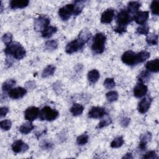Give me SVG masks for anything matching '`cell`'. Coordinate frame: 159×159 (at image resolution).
I'll return each mask as SVG.
<instances>
[{
    "mask_svg": "<svg viewBox=\"0 0 159 159\" xmlns=\"http://www.w3.org/2000/svg\"><path fill=\"white\" fill-rule=\"evenodd\" d=\"M4 53L6 55L12 56L16 60H20L25 56L26 51L19 43L14 42L6 46Z\"/></svg>",
    "mask_w": 159,
    "mask_h": 159,
    "instance_id": "6da1fadb",
    "label": "cell"
},
{
    "mask_svg": "<svg viewBox=\"0 0 159 159\" xmlns=\"http://www.w3.org/2000/svg\"><path fill=\"white\" fill-rule=\"evenodd\" d=\"M106 37L103 33L99 32L96 34L93 38V41L91 46L92 50L96 53H102L105 49V44Z\"/></svg>",
    "mask_w": 159,
    "mask_h": 159,
    "instance_id": "7a4b0ae2",
    "label": "cell"
},
{
    "mask_svg": "<svg viewBox=\"0 0 159 159\" xmlns=\"http://www.w3.org/2000/svg\"><path fill=\"white\" fill-rule=\"evenodd\" d=\"M58 112L51 108L49 106L43 107L39 114V118L41 120H45L47 121H52L55 120L58 117Z\"/></svg>",
    "mask_w": 159,
    "mask_h": 159,
    "instance_id": "3957f363",
    "label": "cell"
},
{
    "mask_svg": "<svg viewBox=\"0 0 159 159\" xmlns=\"http://www.w3.org/2000/svg\"><path fill=\"white\" fill-rule=\"evenodd\" d=\"M121 59L124 63L129 66H132L139 63L138 53H135L130 50L124 52L122 55Z\"/></svg>",
    "mask_w": 159,
    "mask_h": 159,
    "instance_id": "277c9868",
    "label": "cell"
},
{
    "mask_svg": "<svg viewBox=\"0 0 159 159\" xmlns=\"http://www.w3.org/2000/svg\"><path fill=\"white\" fill-rule=\"evenodd\" d=\"M50 22V19L47 16L41 14L34 20V29L36 31L42 32L48 27Z\"/></svg>",
    "mask_w": 159,
    "mask_h": 159,
    "instance_id": "5b68a950",
    "label": "cell"
},
{
    "mask_svg": "<svg viewBox=\"0 0 159 159\" xmlns=\"http://www.w3.org/2000/svg\"><path fill=\"white\" fill-rule=\"evenodd\" d=\"M85 43L78 38L68 43L65 48V52L68 54H71L83 48Z\"/></svg>",
    "mask_w": 159,
    "mask_h": 159,
    "instance_id": "8992f818",
    "label": "cell"
},
{
    "mask_svg": "<svg viewBox=\"0 0 159 159\" xmlns=\"http://www.w3.org/2000/svg\"><path fill=\"white\" fill-rule=\"evenodd\" d=\"M131 20L132 18L129 12L125 9L121 10L117 15L116 21L117 26L126 27Z\"/></svg>",
    "mask_w": 159,
    "mask_h": 159,
    "instance_id": "52a82bcc",
    "label": "cell"
},
{
    "mask_svg": "<svg viewBox=\"0 0 159 159\" xmlns=\"http://www.w3.org/2000/svg\"><path fill=\"white\" fill-rule=\"evenodd\" d=\"M73 14V4H66L58 10V15L63 21L68 20Z\"/></svg>",
    "mask_w": 159,
    "mask_h": 159,
    "instance_id": "ba28073f",
    "label": "cell"
},
{
    "mask_svg": "<svg viewBox=\"0 0 159 159\" xmlns=\"http://www.w3.org/2000/svg\"><path fill=\"white\" fill-rule=\"evenodd\" d=\"M39 109L35 106H32L27 108L24 111V117L29 121H33L39 116Z\"/></svg>",
    "mask_w": 159,
    "mask_h": 159,
    "instance_id": "9c48e42d",
    "label": "cell"
},
{
    "mask_svg": "<svg viewBox=\"0 0 159 159\" xmlns=\"http://www.w3.org/2000/svg\"><path fill=\"white\" fill-rule=\"evenodd\" d=\"M27 93V90L22 87L12 88L8 92L9 96L14 99H18L23 98Z\"/></svg>",
    "mask_w": 159,
    "mask_h": 159,
    "instance_id": "30bf717a",
    "label": "cell"
},
{
    "mask_svg": "<svg viewBox=\"0 0 159 159\" xmlns=\"http://www.w3.org/2000/svg\"><path fill=\"white\" fill-rule=\"evenodd\" d=\"M106 114L104 108L101 107H93L88 112V117L93 119L101 118Z\"/></svg>",
    "mask_w": 159,
    "mask_h": 159,
    "instance_id": "8fae6325",
    "label": "cell"
},
{
    "mask_svg": "<svg viewBox=\"0 0 159 159\" xmlns=\"http://www.w3.org/2000/svg\"><path fill=\"white\" fill-rule=\"evenodd\" d=\"M12 149L16 153H23L29 149V145L21 140H18L12 144Z\"/></svg>",
    "mask_w": 159,
    "mask_h": 159,
    "instance_id": "7c38bea8",
    "label": "cell"
},
{
    "mask_svg": "<svg viewBox=\"0 0 159 159\" xmlns=\"http://www.w3.org/2000/svg\"><path fill=\"white\" fill-rule=\"evenodd\" d=\"M115 15V11L113 9H107L102 12L101 17V22L103 24L111 23Z\"/></svg>",
    "mask_w": 159,
    "mask_h": 159,
    "instance_id": "4fadbf2b",
    "label": "cell"
},
{
    "mask_svg": "<svg viewBox=\"0 0 159 159\" xmlns=\"http://www.w3.org/2000/svg\"><path fill=\"white\" fill-rule=\"evenodd\" d=\"M148 91L147 86L143 83H138L134 88V95L136 98H142L146 95Z\"/></svg>",
    "mask_w": 159,
    "mask_h": 159,
    "instance_id": "5bb4252c",
    "label": "cell"
},
{
    "mask_svg": "<svg viewBox=\"0 0 159 159\" xmlns=\"http://www.w3.org/2000/svg\"><path fill=\"white\" fill-rule=\"evenodd\" d=\"M152 99L150 98H143L138 105V111L141 114H144L148 111L150 107Z\"/></svg>",
    "mask_w": 159,
    "mask_h": 159,
    "instance_id": "9a60e30c",
    "label": "cell"
},
{
    "mask_svg": "<svg viewBox=\"0 0 159 159\" xmlns=\"http://www.w3.org/2000/svg\"><path fill=\"white\" fill-rule=\"evenodd\" d=\"M149 17L148 11H139L137 12L134 17V20L139 25H142L145 23Z\"/></svg>",
    "mask_w": 159,
    "mask_h": 159,
    "instance_id": "2e32d148",
    "label": "cell"
},
{
    "mask_svg": "<svg viewBox=\"0 0 159 159\" xmlns=\"http://www.w3.org/2000/svg\"><path fill=\"white\" fill-rule=\"evenodd\" d=\"M146 69L151 72L157 73L159 71V60L158 58H156L153 60H150L148 61L145 64Z\"/></svg>",
    "mask_w": 159,
    "mask_h": 159,
    "instance_id": "e0dca14e",
    "label": "cell"
},
{
    "mask_svg": "<svg viewBox=\"0 0 159 159\" xmlns=\"http://www.w3.org/2000/svg\"><path fill=\"white\" fill-rule=\"evenodd\" d=\"M152 139V134L149 132H147L142 134L140 137V141L139 145V148L141 150H144L146 148L147 143L150 141Z\"/></svg>",
    "mask_w": 159,
    "mask_h": 159,
    "instance_id": "ac0fdd59",
    "label": "cell"
},
{
    "mask_svg": "<svg viewBox=\"0 0 159 159\" xmlns=\"http://www.w3.org/2000/svg\"><path fill=\"white\" fill-rule=\"evenodd\" d=\"M29 1L28 0H12L10 2V7L12 9H22L28 6Z\"/></svg>",
    "mask_w": 159,
    "mask_h": 159,
    "instance_id": "d6986e66",
    "label": "cell"
},
{
    "mask_svg": "<svg viewBox=\"0 0 159 159\" xmlns=\"http://www.w3.org/2000/svg\"><path fill=\"white\" fill-rule=\"evenodd\" d=\"M99 77H100L99 72L96 69H93V70L89 71L88 73V81L91 84L96 83L98 81V80H99Z\"/></svg>",
    "mask_w": 159,
    "mask_h": 159,
    "instance_id": "ffe728a7",
    "label": "cell"
},
{
    "mask_svg": "<svg viewBox=\"0 0 159 159\" xmlns=\"http://www.w3.org/2000/svg\"><path fill=\"white\" fill-rule=\"evenodd\" d=\"M84 110L83 105L78 103H74L70 108V112L74 116H78L81 115Z\"/></svg>",
    "mask_w": 159,
    "mask_h": 159,
    "instance_id": "44dd1931",
    "label": "cell"
},
{
    "mask_svg": "<svg viewBox=\"0 0 159 159\" xmlns=\"http://www.w3.org/2000/svg\"><path fill=\"white\" fill-rule=\"evenodd\" d=\"M84 1H76L73 3V15L78 16L83 11V7H84Z\"/></svg>",
    "mask_w": 159,
    "mask_h": 159,
    "instance_id": "7402d4cb",
    "label": "cell"
},
{
    "mask_svg": "<svg viewBox=\"0 0 159 159\" xmlns=\"http://www.w3.org/2000/svg\"><path fill=\"white\" fill-rule=\"evenodd\" d=\"M91 32L87 29H84L80 32L78 38L80 40H81L83 42L86 43L91 39Z\"/></svg>",
    "mask_w": 159,
    "mask_h": 159,
    "instance_id": "603a6c76",
    "label": "cell"
},
{
    "mask_svg": "<svg viewBox=\"0 0 159 159\" xmlns=\"http://www.w3.org/2000/svg\"><path fill=\"white\" fill-rule=\"evenodd\" d=\"M34 126L32 123L30 121H29L23 124L19 127V131L23 134H28L34 129Z\"/></svg>",
    "mask_w": 159,
    "mask_h": 159,
    "instance_id": "cb8c5ba5",
    "label": "cell"
},
{
    "mask_svg": "<svg viewBox=\"0 0 159 159\" xmlns=\"http://www.w3.org/2000/svg\"><path fill=\"white\" fill-rule=\"evenodd\" d=\"M57 32V28L55 26H48L41 32L42 35L44 38H49L52 36L53 34Z\"/></svg>",
    "mask_w": 159,
    "mask_h": 159,
    "instance_id": "d4e9b609",
    "label": "cell"
},
{
    "mask_svg": "<svg viewBox=\"0 0 159 159\" xmlns=\"http://www.w3.org/2000/svg\"><path fill=\"white\" fill-rule=\"evenodd\" d=\"M55 71V66L53 65H48L46 66L42 71V78H47L48 76H52Z\"/></svg>",
    "mask_w": 159,
    "mask_h": 159,
    "instance_id": "484cf974",
    "label": "cell"
},
{
    "mask_svg": "<svg viewBox=\"0 0 159 159\" xmlns=\"http://www.w3.org/2000/svg\"><path fill=\"white\" fill-rule=\"evenodd\" d=\"M141 6V4L138 1H130L128 3L127 9L128 12L130 13H135L137 12Z\"/></svg>",
    "mask_w": 159,
    "mask_h": 159,
    "instance_id": "4316f807",
    "label": "cell"
},
{
    "mask_svg": "<svg viewBox=\"0 0 159 159\" xmlns=\"http://www.w3.org/2000/svg\"><path fill=\"white\" fill-rule=\"evenodd\" d=\"M146 41L149 45H156L158 44V35L154 33L147 35Z\"/></svg>",
    "mask_w": 159,
    "mask_h": 159,
    "instance_id": "83f0119b",
    "label": "cell"
},
{
    "mask_svg": "<svg viewBox=\"0 0 159 159\" xmlns=\"http://www.w3.org/2000/svg\"><path fill=\"white\" fill-rule=\"evenodd\" d=\"M16 80H13V79H9L7 81H6L5 82L3 83L2 85V89L4 91H7L9 90H11L12 89V88L16 84Z\"/></svg>",
    "mask_w": 159,
    "mask_h": 159,
    "instance_id": "f1b7e54d",
    "label": "cell"
},
{
    "mask_svg": "<svg viewBox=\"0 0 159 159\" xmlns=\"http://www.w3.org/2000/svg\"><path fill=\"white\" fill-rule=\"evenodd\" d=\"M106 97L107 100L109 102H114L117 100L119 94L115 91H110L106 94Z\"/></svg>",
    "mask_w": 159,
    "mask_h": 159,
    "instance_id": "f546056e",
    "label": "cell"
},
{
    "mask_svg": "<svg viewBox=\"0 0 159 159\" xmlns=\"http://www.w3.org/2000/svg\"><path fill=\"white\" fill-rule=\"evenodd\" d=\"M45 48L48 50H56L58 47V42L56 40H50L46 42Z\"/></svg>",
    "mask_w": 159,
    "mask_h": 159,
    "instance_id": "4dcf8cb0",
    "label": "cell"
},
{
    "mask_svg": "<svg viewBox=\"0 0 159 159\" xmlns=\"http://www.w3.org/2000/svg\"><path fill=\"white\" fill-rule=\"evenodd\" d=\"M124 139L122 137H118L115 138L111 143V147L112 148L120 147L124 143Z\"/></svg>",
    "mask_w": 159,
    "mask_h": 159,
    "instance_id": "1f68e13d",
    "label": "cell"
},
{
    "mask_svg": "<svg viewBox=\"0 0 159 159\" xmlns=\"http://www.w3.org/2000/svg\"><path fill=\"white\" fill-rule=\"evenodd\" d=\"M150 78V73L147 71H142L138 76V80L140 83H143L147 81Z\"/></svg>",
    "mask_w": 159,
    "mask_h": 159,
    "instance_id": "d6a6232c",
    "label": "cell"
},
{
    "mask_svg": "<svg viewBox=\"0 0 159 159\" xmlns=\"http://www.w3.org/2000/svg\"><path fill=\"white\" fill-rule=\"evenodd\" d=\"M115 86H116V83L113 78H107L104 81V86L107 89H111L114 88Z\"/></svg>",
    "mask_w": 159,
    "mask_h": 159,
    "instance_id": "836d02e7",
    "label": "cell"
},
{
    "mask_svg": "<svg viewBox=\"0 0 159 159\" xmlns=\"http://www.w3.org/2000/svg\"><path fill=\"white\" fill-rule=\"evenodd\" d=\"M137 32L139 34H143L147 35L149 32V27L147 24H144L139 26L137 29Z\"/></svg>",
    "mask_w": 159,
    "mask_h": 159,
    "instance_id": "e575fe53",
    "label": "cell"
},
{
    "mask_svg": "<svg viewBox=\"0 0 159 159\" xmlns=\"http://www.w3.org/2000/svg\"><path fill=\"white\" fill-rule=\"evenodd\" d=\"M12 126V122L9 119H6L1 120L0 122V127L1 129L3 130L7 131L9 130Z\"/></svg>",
    "mask_w": 159,
    "mask_h": 159,
    "instance_id": "d590c367",
    "label": "cell"
},
{
    "mask_svg": "<svg viewBox=\"0 0 159 159\" xmlns=\"http://www.w3.org/2000/svg\"><path fill=\"white\" fill-rule=\"evenodd\" d=\"M158 4H159V1L155 0V1H153L150 4V9L152 11V14L154 15L158 16L159 14Z\"/></svg>",
    "mask_w": 159,
    "mask_h": 159,
    "instance_id": "8d00e7d4",
    "label": "cell"
},
{
    "mask_svg": "<svg viewBox=\"0 0 159 159\" xmlns=\"http://www.w3.org/2000/svg\"><path fill=\"white\" fill-rule=\"evenodd\" d=\"M88 135L86 134H83L77 137L76 142L79 145H84L88 142Z\"/></svg>",
    "mask_w": 159,
    "mask_h": 159,
    "instance_id": "74e56055",
    "label": "cell"
},
{
    "mask_svg": "<svg viewBox=\"0 0 159 159\" xmlns=\"http://www.w3.org/2000/svg\"><path fill=\"white\" fill-rule=\"evenodd\" d=\"M112 123V120L110 117H107V118H105L102 120H101L99 124L97 125L96 126V129H101V128H103L104 127H106L109 125H110Z\"/></svg>",
    "mask_w": 159,
    "mask_h": 159,
    "instance_id": "f35d334b",
    "label": "cell"
},
{
    "mask_svg": "<svg viewBox=\"0 0 159 159\" xmlns=\"http://www.w3.org/2000/svg\"><path fill=\"white\" fill-rule=\"evenodd\" d=\"M139 63H142L150 57V53L147 51H141L138 53Z\"/></svg>",
    "mask_w": 159,
    "mask_h": 159,
    "instance_id": "ab89813d",
    "label": "cell"
},
{
    "mask_svg": "<svg viewBox=\"0 0 159 159\" xmlns=\"http://www.w3.org/2000/svg\"><path fill=\"white\" fill-rule=\"evenodd\" d=\"M12 35L11 33H6L2 37V41L6 45H8L11 43H12Z\"/></svg>",
    "mask_w": 159,
    "mask_h": 159,
    "instance_id": "60d3db41",
    "label": "cell"
},
{
    "mask_svg": "<svg viewBox=\"0 0 159 159\" xmlns=\"http://www.w3.org/2000/svg\"><path fill=\"white\" fill-rule=\"evenodd\" d=\"M143 158H147V159H155V158H158L157 155L154 150H150L149 152H147L145 155H143Z\"/></svg>",
    "mask_w": 159,
    "mask_h": 159,
    "instance_id": "b9f144b4",
    "label": "cell"
},
{
    "mask_svg": "<svg viewBox=\"0 0 159 159\" xmlns=\"http://www.w3.org/2000/svg\"><path fill=\"white\" fill-rule=\"evenodd\" d=\"M130 119L128 117H124L123 119H122V120H120V125L124 127H126L129 125V123H130Z\"/></svg>",
    "mask_w": 159,
    "mask_h": 159,
    "instance_id": "7bdbcfd3",
    "label": "cell"
},
{
    "mask_svg": "<svg viewBox=\"0 0 159 159\" xmlns=\"http://www.w3.org/2000/svg\"><path fill=\"white\" fill-rule=\"evenodd\" d=\"M9 112V109L6 107H2L0 109V117H4L6 116V114L8 113Z\"/></svg>",
    "mask_w": 159,
    "mask_h": 159,
    "instance_id": "ee69618b",
    "label": "cell"
},
{
    "mask_svg": "<svg viewBox=\"0 0 159 159\" xmlns=\"http://www.w3.org/2000/svg\"><path fill=\"white\" fill-rule=\"evenodd\" d=\"M114 30L118 34H123L124 32H126V27L117 26L116 29H114Z\"/></svg>",
    "mask_w": 159,
    "mask_h": 159,
    "instance_id": "f6af8a7d",
    "label": "cell"
},
{
    "mask_svg": "<svg viewBox=\"0 0 159 159\" xmlns=\"http://www.w3.org/2000/svg\"><path fill=\"white\" fill-rule=\"evenodd\" d=\"M6 65H8V66H11L12 65V63H13V61L12 60V58L11 57H9V58H7L6 60Z\"/></svg>",
    "mask_w": 159,
    "mask_h": 159,
    "instance_id": "bcb514c9",
    "label": "cell"
},
{
    "mask_svg": "<svg viewBox=\"0 0 159 159\" xmlns=\"http://www.w3.org/2000/svg\"><path fill=\"white\" fill-rule=\"evenodd\" d=\"M132 158L133 157L131 153H127L123 157V158Z\"/></svg>",
    "mask_w": 159,
    "mask_h": 159,
    "instance_id": "7dc6e473",
    "label": "cell"
}]
</instances>
